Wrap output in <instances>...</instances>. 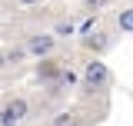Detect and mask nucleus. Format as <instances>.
<instances>
[{
    "label": "nucleus",
    "mask_w": 133,
    "mask_h": 126,
    "mask_svg": "<svg viewBox=\"0 0 133 126\" xmlns=\"http://www.w3.org/2000/svg\"><path fill=\"white\" fill-rule=\"evenodd\" d=\"M57 33H60V37H70V33H73V23H60Z\"/></svg>",
    "instance_id": "10"
},
{
    "label": "nucleus",
    "mask_w": 133,
    "mask_h": 126,
    "mask_svg": "<svg viewBox=\"0 0 133 126\" xmlns=\"http://www.w3.org/2000/svg\"><path fill=\"white\" fill-rule=\"evenodd\" d=\"M0 126H17V120H14L7 110H0Z\"/></svg>",
    "instance_id": "9"
},
{
    "label": "nucleus",
    "mask_w": 133,
    "mask_h": 126,
    "mask_svg": "<svg viewBox=\"0 0 133 126\" xmlns=\"http://www.w3.org/2000/svg\"><path fill=\"white\" fill-rule=\"evenodd\" d=\"M20 3H37V0H20Z\"/></svg>",
    "instance_id": "12"
},
{
    "label": "nucleus",
    "mask_w": 133,
    "mask_h": 126,
    "mask_svg": "<svg viewBox=\"0 0 133 126\" xmlns=\"http://www.w3.org/2000/svg\"><path fill=\"white\" fill-rule=\"evenodd\" d=\"M87 3H90V10H93V7H103V0H87Z\"/></svg>",
    "instance_id": "11"
},
{
    "label": "nucleus",
    "mask_w": 133,
    "mask_h": 126,
    "mask_svg": "<svg viewBox=\"0 0 133 126\" xmlns=\"http://www.w3.org/2000/svg\"><path fill=\"white\" fill-rule=\"evenodd\" d=\"M53 126H77V116H73V113H60V116L53 120Z\"/></svg>",
    "instance_id": "5"
},
{
    "label": "nucleus",
    "mask_w": 133,
    "mask_h": 126,
    "mask_svg": "<svg viewBox=\"0 0 133 126\" xmlns=\"http://www.w3.org/2000/svg\"><path fill=\"white\" fill-rule=\"evenodd\" d=\"M3 63H7V60H3V53H0V66H3Z\"/></svg>",
    "instance_id": "13"
},
{
    "label": "nucleus",
    "mask_w": 133,
    "mask_h": 126,
    "mask_svg": "<svg viewBox=\"0 0 133 126\" xmlns=\"http://www.w3.org/2000/svg\"><path fill=\"white\" fill-rule=\"evenodd\" d=\"M53 43H57L53 37H30L27 50H30V53H37V57H43V53H50V50H53Z\"/></svg>",
    "instance_id": "2"
},
{
    "label": "nucleus",
    "mask_w": 133,
    "mask_h": 126,
    "mask_svg": "<svg viewBox=\"0 0 133 126\" xmlns=\"http://www.w3.org/2000/svg\"><path fill=\"white\" fill-rule=\"evenodd\" d=\"M40 76H57V66H53V63H43V66H40Z\"/></svg>",
    "instance_id": "7"
},
{
    "label": "nucleus",
    "mask_w": 133,
    "mask_h": 126,
    "mask_svg": "<svg viewBox=\"0 0 133 126\" xmlns=\"http://www.w3.org/2000/svg\"><path fill=\"white\" fill-rule=\"evenodd\" d=\"M116 23H120V30H133V7H130V10H123V13L116 17Z\"/></svg>",
    "instance_id": "4"
},
{
    "label": "nucleus",
    "mask_w": 133,
    "mask_h": 126,
    "mask_svg": "<svg viewBox=\"0 0 133 126\" xmlns=\"http://www.w3.org/2000/svg\"><path fill=\"white\" fill-rule=\"evenodd\" d=\"M3 110H7V113H10V116L17 120V123H20V120L27 116V100H10V103H7Z\"/></svg>",
    "instance_id": "3"
},
{
    "label": "nucleus",
    "mask_w": 133,
    "mask_h": 126,
    "mask_svg": "<svg viewBox=\"0 0 133 126\" xmlns=\"http://www.w3.org/2000/svg\"><path fill=\"white\" fill-rule=\"evenodd\" d=\"M87 83H90V86H103V83H110V70H107V63H100V60L87 63Z\"/></svg>",
    "instance_id": "1"
},
{
    "label": "nucleus",
    "mask_w": 133,
    "mask_h": 126,
    "mask_svg": "<svg viewBox=\"0 0 133 126\" xmlns=\"http://www.w3.org/2000/svg\"><path fill=\"white\" fill-rule=\"evenodd\" d=\"M87 47H90V50H103V47H107V37H103V33L90 37V40H87Z\"/></svg>",
    "instance_id": "6"
},
{
    "label": "nucleus",
    "mask_w": 133,
    "mask_h": 126,
    "mask_svg": "<svg viewBox=\"0 0 133 126\" xmlns=\"http://www.w3.org/2000/svg\"><path fill=\"white\" fill-rule=\"evenodd\" d=\"M3 60H7V63H17V60H23V50H10V53H3Z\"/></svg>",
    "instance_id": "8"
}]
</instances>
